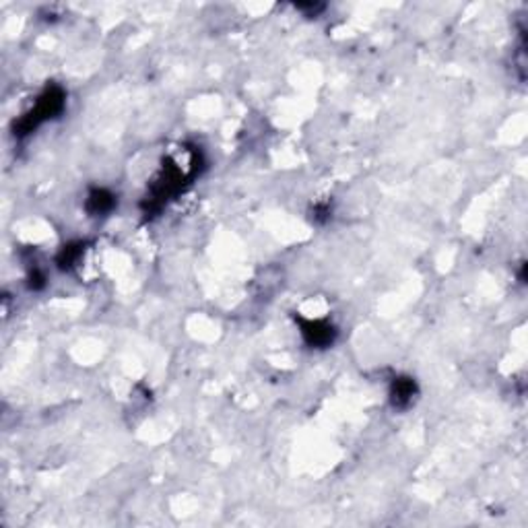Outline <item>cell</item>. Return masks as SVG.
<instances>
[{"label": "cell", "instance_id": "cell-1", "mask_svg": "<svg viewBox=\"0 0 528 528\" xmlns=\"http://www.w3.org/2000/svg\"><path fill=\"white\" fill-rule=\"evenodd\" d=\"M413 392H415V386H413V382H399L396 384V403H405V401H409V396H413Z\"/></svg>", "mask_w": 528, "mask_h": 528}, {"label": "cell", "instance_id": "cell-2", "mask_svg": "<svg viewBox=\"0 0 528 528\" xmlns=\"http://www.w3.org/2000/svg\"><path fill=\"white\" fill-rule=\"evenodd\" d=\"M91 202H93V206H95V211H107L111 204H114V200H111V196L107 194V192H103V190H99V192H95L93 196H91Z\"/></svg>", "mask_w": 528, "mask_h": 528}]
</instances>
